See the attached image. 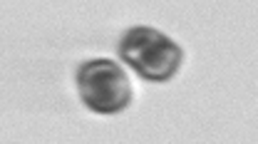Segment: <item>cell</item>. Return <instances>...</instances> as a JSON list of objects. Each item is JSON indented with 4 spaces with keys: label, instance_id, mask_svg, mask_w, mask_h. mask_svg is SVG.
I'll return each instance as SVG.
<instances>
[{
    "label": "cell",
    "instance_id": "1",
    "mask_svg": "<svg viewBox=\"0 0 258 144\" xmlns=\"http://www.w3.org/2000/svg\"><path fill=\"white\" fill-rule=\"evenodd\" d=\"M117 52L124 65L149 82H169L184 62L181 47L154 28H129Z\"/></svg>",
    "mask_w": 258,
    "mask_h": 144
},
{
    "label": "cell",
    "instance_id": "2",
    "mask_svg": "<svg viewBox=\"0 0 258 144\" xmlns=\"http://www.w3.org/2000/svg\"><path fill=\"white\" fill-rule=\"evenodd\" d=\"M77 92L85 107L97 114H119L132 102V82L119 62L97 57L77 67Z\"/></svg>",
    "mask_w": 258,
    "mask_h": 144
}]
</instances>
